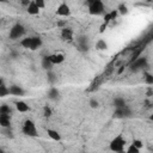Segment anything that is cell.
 I'll return each mask as SVG.
<instances>
[{"label": "cell", "mask_w": 153, "mask_h": 153, "mask_svg": "<svg viewBox=\"0 0 153 153\" xmlns=\"http://www.w3.org/2000/svg\"><path fill=\"white\" fill-rule=\"evenodd\" d=\"M47 80H48L49 84L54 85V84L56 82V80H57V76H56V74H55L53 71H48V72H47Z\"/></svg>", "instance_id": "obj_20"}, {"label": "cell", "mask_w": 153, "mask_h": 153, "mask_svg": "<svg viewBox=\"0 0 153 153\" xmlns=\"http://www.w3.org/2000/svg\"><path fill=\"white\" fill-rule=\"evenodd\" d=\"M88 105H90V108H92V109H97V108L99 106V102H98L96 98H91L90 102H88Z\"/></svg>", "instance_id": "obj_27"}, {"label": "cell", "mask_w": 153, "mask_h": 153, "mask_svg": "<svg viewBox=\"0 0 153 153\" xmlns=\"http://www.w3.org/2000/svg\"><path fill=\"white\" fill-rule=\"evenodd\" d=\"M51 114H53V111H51V109L49 108V106H44L43 108V115H44V117H50L51 116Z\"/></svg>", "instance_id": "obj_29"}, {"label": "cell", "mask_w": 153, "mask_h": 153, "mask_svg": "<svg viewBox=\"0 0 153 153\" xmlns=\"http://www.w3.org/2000/svg\"><path fill=\"white\" fill-rule=\"evenodd\" d=\"M24 35H25V27H24L20 23L14 24V25L11 27V30H10V38H11L12 41L19 39V38H22Z\"/></svg>", "instance_id": "obj_4"}, {"label": "cell", "mask_w": 153, "mask_h": 153, "mask_svg": "<svg viewBox=\"0 0 153 153\" xmlns=\"http://www.w3.org/2000/svg\"><path fill=\"white\" fill-rule=\"evenodd\" d=\"M48 59L49 61L51 62V65H60L65 61V55L61 54V53H55V54H51V55H48Z\"/></svg>", "instance_id": "obj_8"}, {"label": "cell", "mask_w": 153, "mask_h": 153, "mask_svg": "<svg viewBox=\"0 0 153 153\" xmlns=\"http://www.w3.org/2000/svg\"><path fill=\"white\" fill-rule=\"evenodd\" d=\"M96 49L98 50H106L108 49V43L104 39H98L96 43Z\"/></svg>", "instance_id": "obj_21"}, {"label": "cell", "mask_w": 153, "mask_h": 153, "mask_svg": "<svg viewBox=\"0 0 153 153\" xmlns=\"http://www.w3.org/2000/svg\"><path fill=\"white\" fill-rule=\"evenodd\" d=\"M35 2H36V5H37V7L41 10V8H44L45 7V2L43 1V0H35Z\"/></svg>", "instance_id": "obj_31"}, {"label": "cell", "mask_w": 153, "mask_h": 153, "mask_svg": "<svg viewBox=\"0 0 153 153\" xmlns=\"http://www.w3.org/2000/svg\"><path fill=\"white\" fill-rule=\"evenodd\" d=\"M0 153H5V151H4V148H1V147H0Z\"/></svg>", "instance_id": "obj_36"}, {"label": "cell", "mask_w": 153, "mask_h": 153, "mask_svg": "<svg viewBox=\"0 0 153 153\" xmlns=\"http://www.w3.org/2000/svg\"><path fill=\"white\" fill-rule=\"evenodd\" d=\"M131 145H133L134 147L139 148V149H141V148L143 147V142H142L141 140H139V139H134V140H133V142H131Z\"/></svg>", "instance_id": "obj_28"}, {"label": "cell", "mask_w": 153, "mask_h": 153, "mask_svg": "<svg viewBox=\"0 0 153 153\" xmlns=\"http://www.w3.org/2000/svg\"><path fill=\"white\" fill-rule=\"evenodd\" d=\"M81 153H86V152H81Z\"/></svg>", "instance_id": "obj_37"}, {"label": "cell", "mask_w": 153, "mask_h": 153, "mask_svg": "<svg viewBox=\"0 0 153 153\" xmlns=\"http://www.w3.org/2000/svg\"><path fill=\"white\" fill-rule=\"evenodd\" d=\"M112 104H114L115 109H120V108H123V106H126V105H127L126 99H124V98H122V97H116V98H114Z\"/></svg>", "instance_id": "obj_17"}, {"label": "cell", "mask_w": 153, "mask_h": 153, "mask_svg": "<svg viewBox=\"0 0 153 153\" xmlns=\"http://www.w3.org/2000/svg\"><path fill=\"white\" fill-rule=\"evenodd\" d=\"M126 139L122 136V134H118L117 136H115L110 143H109V148L111 152L114 153H124V147H126Z\"/></svg>", "instance_id": "obj_1"}, {"label": "cell", "mask_w": 153, "mask_h": 153, "mask_svg": "<svg viewBox=\"0 0 153 153\" xmlns=\"http://www.w3.org/2000/svg\"><path fill=\"white\" fill-rule=\"evenodd\" d=\"M106 26H108V24L103 23V24H102V26H100V30H99V31H100V32H104V30L106 29Z\"/></svg>", "instance_id": "obj_33"}, {"label": "cell", "mask_w": 153, "mask_h": 153, "mask_svg": "<svg viewBox=\"0 0 153 153\" xmlns=\"http://www.w3.org/2000/svg\"><path fill=\"white\" fill-rule=\"evenodd\" d=\"M60 91L57 87H50L48 91V98L51 100H59L60 99Z\"/></svg>", "instance_id": "obj_13"}, {"label": "cell", "mask_w": 153, "mask_h": 153, "mask_svg": "<svg viewBox=\"0 0 153 153\" xmlns=\"http://www.w3.org/2000/svg\"><path fill=\"white\" fill-rule=\"evenodd\" d=\"M117 12H118L120 14H127V13H128V7H127V5L121 4V5L118 6V8H117Z\"/></svg>", "instance_id": "obj_25"}, {"label": "cell", "mask_w": 153, "mask_h": 153, "mask_svg": "<svg viewBox=\"0 0 153 153\" xmlns=\"http://www.w3.org/2000/svg\"><path fill=\"white\" fill-rule=\"evenodd\" d=\"M8 91H10V94H12V96H18V97H20V96H24V94H25V91H24L20 86H18V85H12V86H10V87H8Z\"/></svg>", "instance_id": "obj_10"}, {"label": "cell", "mask_w": 153, "mask_h": 153, "mask_svg": "<svg viewBox=\"0 0 153 153\" xmlns=\"http://www.w3.org/2000/svg\"><path fill=\"white\" fill-rule=\"evenodd\" d=\"M39 8L37 7V5H36V2L35 1H30V4L27 5V7H26V12L29 13V14H31V16H37L38 13H39Z\"/></svg>", "instance_id": "obj_12"}, {"label": "cell", "mask_w": 153, "mask_h": 153, "mask_svg": "<svg viewBox=\"0 0 153 153\" xmlns=\"http://www.w3.org/2000/svg\"><path fill=\"white\" fill-rule=\"evenodd\" d=\"M79 47H80V49L82 50V51H85V50H87L88 49V44H87V37H85V36H81L79 39Z\"/></svg>", "instance_id": "obj_19"}, {"label": "cell", "mask_w": 153, "mask_h": 153, "mask_svg": "<svg viewBox=\"0 0 153 153\" xmlns=\"http://www.w3.org/2000/svg\"><path fill=\"white\" fill-rule=\"evenodd\" d=\"M0 126L8 129L11 126V115H0Z\"/></svg>", "instance_id": "obj_14"}, {"label": "cell", "mask_w": 153, "mask_h": 153, "mask_svg": "<svg viewBox=\"0 0 153 153\" xmlns=\"http://www.w3.org/2000/svg\"><path fill=\"white\" fill-rule=\"evenodd\" d=\"M104 4L100 0H93L88 2V13L92 16H102L104 14Z\"/></svg>", "instance_id": "obj_3"}, {"label": "cell", "mask_w": 153, "mask_h": 153, "mask_svg": "<svg viewBox=\"0 0 153 153\" xmlns=\"http://www.w3.org/2000/svg\"><path fill=\"white\" fill-rule=\"evenodd\" d=\"M43 44L42 38L38 36H33L31 37V45H30V50H37L38 48H41Z\"/></svg>", "instance_id": "obj_11"}, {"label": "cell", "mask_w": 153, "mask_h": 153, "mask_svg": "<svg viewBox=\"0 0 153 153\" xmlns=\"http://www.w3.org/2000/svg\"><path fill=\"white\" fill-rule=\"evenodd\" d=\"M0 115H11V108L7 104L0 105Z\"/></svg>", "instance_id": "obj_22"}, {"label": "cell", "mask_w": 153, "mask_h": 153, "mask_svg": "<svg viewBox=\"0 0 153 153\" xmlns=\"http://www.w3.org/2000/svg\"><path fill=\"white\" fill-rule=\"evenodd\" d=\"M22 4H23V5H25V6L27 7V5L30 4V1H29V0H24V1H22Z\"/></svg>", "instance_id": "obj_34"}, {"label": "cell", "mask_w": 153, "mask_h": 153, "mask_svg": "<svg viewBox=\"0 0 153 153\" xmlns=\"http://www.w3.org/2000/svg\"><path fill=\"white\" fill-rule=\"evenodd\" d=\"M55 13H56L57 16H60V17H68V16H71V7H69V5H67L66 2H61V4L57 6Z\"/></svg>", "instance_id": "obj_6"}, {"label": "cell", "mask_w": 153, "mask_h": 153, "mask_svg": "<svg viewBox=\"0 0 153 153\" xmlns=\"http://www.w3.org/2000/svg\"><path fill=\"white\" fill-rule=\"evenodd\" d=\"M47 134H48V136L51 140H54V141H61V135H60V133L57 130H55V129H47Z\"/></svg>", "instance_id": "obj_16"}, {"label": "cell", "mask_w": 153, "mask_h": 153, "mask_svg": "<svg viewBox=\"0 0 153 153\" xmlns=\"http://www.w3.org/2000/svg\"><path fill=\"white\" fill-rule=\"evenodd\" d=\"M20 45L25 49H30V45H31V37H25L20 41Z\"/></svg>", "instance_id": "obj_23"}, {"label": "cell", "mask_w": 153, "mask_h": 153, "mask_svg": "<svg viewBox=\"0 0 153 153\" xmlns=\"http://www.w3.org/2000/svg\"><path fill=\"white\" fill-rule=\"evenodd\" d=\"M73 30L71 27H62L61 30V38L63 41H73Z\"/></svg>", "instance_id": "obj_9"}, {"label": "cell", "mask_w": 153, "mask_h": 153, "mask_svg": "<svg viewBox=\"0 0 153 153\" xmlns=\"http://www.w3.org/2000/svg\"><path fill=\"white\" fill-rule=\"evenodd\" d=\"M41 66H42V68H43V69H45L47 72H48V71H51V68H53V65H51V62L49 61L48 56H44V57H42V61H41Z\"/></svg>", "instance_id": "obj_18"}, {"label": "cell", "mask_w": 153, "mask_h": 153, "mask_svg": "<svg viewBox=\"0 0 153 153\" xmlns=\"http://www.w3.org/2000/svg\"><path fill=\"white\" fill-rule=\"evenodd\" d=\"M8 94H10L8 87H7L6 85L0 86V98H4V97H6V96H8Z\"/></svg>", "instance_id": "obj_24"}, {"label": "cell", "mask_w": 153, "mask_h": 153, "mask_svg": "<svg viewBox=\"0 0 153 153\" xmlns=\"http://www.w3.org/2000/svg\"><path fill=\"white\" fill-rule=\"evenodd\" d=\"M2 85H5V82H4V79L0 76V86H2Z\"/></svg>", "instance_id": "obj_35"}, {"label": "cell", "mask_w": 153, "mask_h": 153, "mask_svg": "<svg viewBox=\"0 0 153 153\" xmlns=\"http://www.w3.org/2000/svg\"><path fill=\"white\" fill-rule=\"evenodd\" d=\"M145 66H147V59L143 57V56L137 57L135 61H133V62L130 63V68H131V71L141 69V68H143Z\"/></svg>", "instance_id": "obj_7"}, {"label": "cell", "mask_w": 153, "mask_h": 153, "mask_svg": "<svg viewBox=\"0 0 153 153\" xmlns=\"http://www.w3.org/2000/svg\"><path fill=\"white\" fill-rule=\"evenodd\" d=\"M110 13V17H111V20H114V19H116V17H117V14H118V12H117V10H114V11H111V12H109Z\"/></svg>", "instance_id": "obj_32"}, {"label": "cell", "mask_w": 153, "mask_h": 153, "mask_svg": "<svg viewBox=\"0 0 153 153\" xmlns=\"http://www.w3.org/2000/svg\"><path fill=\"white\" fill-rule=\"evenodd\" d=\"M145 81H146L148 85H152V84H153V76H152V74L146 73V75H145Z\"/></svg>", "instance_id": "obj_30"}, {"label": "cell", "mask_w": 153, "mask_h": 153, "mask_svg": "<svg viewBox=\"0 0 153 153\" xmlns=\"http://www.w3.org/2000/svg\"><path fill=\"white\" fill-rule=\"evenodd\" d=\"M124 153H141L140 152V149L139 148H136V147H134L131 143L128 146V148L124 151Z\"/></svg>", "instance_id": "obj_26"}, {"label": "cell", "mask_w": 153, "mask_h": 153, "mask_svg": "<svg viewBox=\"0 0 153 153\" xmlns=\"http://www.w3.org/2000/svg\"><path fill=\"white\" fill-rule=\"evenodd\" d=\"M130 115H131V111L128 105L116 109L114 112V117H116V118H127V117H130Z\"/></svg>", "instance_id": "obj_5"}, {"label": "cell", "mask_w": 153, "mask_h": 153, "mask_svg": "<svg viewBox=\"0 0 153 153\" xmlns=\"http://www.w3.org/2000/svg\"><path fill=\"white\" fill-rule=\"evenodd\" d=\"M23 134L26 135V136H30V137H36L38 136V133H37V128H36V124L32 120H25L24 123H23Z\"/></svg>", "instance_id": "obj_2"}, {"label": "cell", "mask_w": 153, "mask_h": 153, "mask_svg": "<svg viewBox=\"0 0 153 153\" xmlns=\"http://www.w3.org/2000/svg\"><path fill=\"white\" fill-rule=\"evenodd\" d=\"M16 109L19 111V112H27L30 110V106L23 102V100H19V102H16Z\"/></svg>", "instance_id": "obj_15"}]
</instances>
